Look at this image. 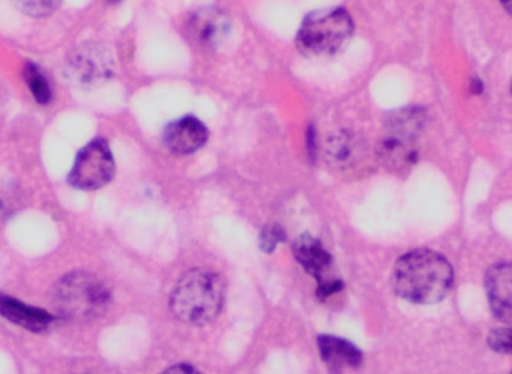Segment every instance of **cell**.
<instances>
[{"label":"cell","mask_w":512,"mask_h":374,"mask_svg":"<svg viewBox=\"0 0 512 374\" xmlns=\"http://www.w3.org/2000/svg\"><path fill=\"white\" fill-rule=\"evenodd\" d=\"M163 374H202L196 368L188 364H178L170 367L169 370L164 371Z\"/></svg>","instance_id":"obj_22"},{"label":"cell","mask_w":512,"mask_h":374,"mask_svg":"<svg viewBox=\"0 0 512 374\" xmlns=\"http://www.w3.org/2000/svg\"><path fill=\"white\" fill-rule=\"evenodd\" d=\"M353 22L344 8L310 14L298 32V46L308 56L337 53L352 37Z\"/></svg>","instance_id":"obj_4"},{"label":"cell","mask_w":512,"mask_h":374,"mask_svg":"<svg viewBox=\"0 0 512 374\" xmlns=\"http://www.w3.org/2000/svg\"><path fill=\"white\" fill-rule=\"evenodd\" d=\"M317 344H319L320 356L332 371L361 367V350L350 341L334 335H319Z\"/></svg>","instance_id":"obj_11"},{"label":"cell","mask_w":512,"mask_h":374,"mask_svg":"<svg viewBox=\"0 0 512 374\" xmlns=\"http://www.w3.org/2000/svg\"><path fill=\"white\" fill-rule=\"evenodd\" d=\"M488 346L499 353H511V329L499 328L493 329L487 338Z\"/></svg>","instance_id":"obj_18"},{"label":"cell","mask_w":512,"mask_h":374,"mask_svg":"<svg viewBox=\"0 0 512 374\" xmlns=\"http://www.w3.org/2000/svg\"><path fill=\"white\" fill-rule=\"evenodd\" d=\"M392 289L415 304H437L454 286V268L445 256L428 248L409 251L395 263Z\"/></svg>","instance_id":"obj_1"},{"label":"cell","mask_w":512,"mask_h":374,"mask_svg":"<svg viewBox=\"0 0 512 374\" xmlns=\"http://www.w3.org/2000/svg\"><path fill=\"white\" fill-rule=\"evenodd\" d=\"M485 289L494 316L502 322H511L512 268L508 262L496 263L488 269L485 275Z\"/></svg>","instance_id":"obj_7"},{"label":"cell","mask_w":512,"mask_h":374,"mask_svg":"<svg viewBox=\"0 0 512 374\" xmlns=\"http://www.w3.org/2000/svg\"><path fill=\"white\" fill-rule=\"evenodd\" d=\"M227 32V20L215 11H202L191 20V35L203 46H217Z\"/></svg>","instance_id":"obj_13"},{"label":"cell","mask_w":512,"mask_h":374,"mask_svg":"<svg viewBox=\"0 0 512 374\" xmlns=\"http://www.w3.org/2000/svg\"><path fill=\"white\" fill-rule=\"evenodd\" d=\"M115 176V160L106 140H92L74 161L70 184L80 190H98L109 184Z\"/></svg>","instance_id":"obj_5"},{"label":"cell","mask_w":512,"mask_h":374,"mask_svg":"<svg viewBox=\"0 0 512 374\" xmlns=\"http://www.w3.org/2000/svg\"><path fill=\"white\" fill-rule=\"evenodd\" d=\"M16 205V194L13 188L0 187V221H4L13 212Z\"/></svg>","instance_id":"obj_19"},{"label":"cell","mask_w":512,"mask_h":374,"mask_svg":"<svg viewBox=\"0 0 512 374\" xmlns=\"http://www.w3.org/2000/svg\"><path fill=\"white\" fill-rule=\"evenodd\" d=\"M112 301L109 287L89 272H71L56 283L53 304L56 310L71 320L95 319Z\"/></svg>","instance_id":"obj_3"},{"label":"cell","mask_w":512,"mask_h":374,"mask_svg":"<svg viewBox=\"0 0 512 374\" xmlns=\"http://www.w3.org/2000/svg\"><path fill=\"white\" fill-rule=\"evenodd\" d=\"M112 74V56L97 44H83L68 61V76L85 88L107 82Z\"/></svg>","instance_id":"obj_6"},{"label":"cell","mask_w":512,"mask_h":374,"mask_svg":"<svg viewBox=\"0 0 512 374\" xmlns=\"http://www.w3.org/2000/svg\"><path fill=\"white\" fill-rule=\"evenodd\" d=\"M391 136L415 140L424 124V115L418 109H409L391 119Z\"/></svg>","instance_id":"obj_15"},{"label":"cell","mask_w":512,"mask_h":374,"mask_svg":"<svg viewBox=\"0 0 512 374\" xmlns=\"http://www.w3.org/2000/svg\"><path fill=\"white\" fill-rule=\"evenodd\" d=\"M293 254L295 259L301 263L302 268L313 275L319 284L328 283V281L337 280V277H332V256L325 250L322 242L317 241L314 236L305 235L299 236L293 242Z\"/></svg>","instance_id":"obj_8"},{"label":"cell","mask_w":512,"mask_h":374,"mask_svg":"<svg viewBox=\"0 0 512 374\" xmlns=\"http://www.w3.org/2000/svg\"><path fill=\"white\" fill-rule=\"evenodd\" d=\"M226 298V284L215 272L193 269L176 284L170 308L181 322L202 326L220 314Z\"/></svg>","instance_id":"obj_2"},{"label":"cell","mask_w":512,"mask_h":374,"mask_svg":"<svg viewBox=\"0 0 512 374\" xmlns=\"http://www.w3.org/2000/svg\"><path fill=\"white\" fill-rule=\"evenodd\" d=\"M355 151H358L355 139L352 134L341 131L329 137L325 146L326 158L335 166H344L355 158Z\"/></svg>","instance_id":"obj_14"},{"label":"cell","mask_w":512,"mask_h":374,"mask_svg":"<svg viewBox=\"0 0 512 374\" xmlns=\"http://www.w3.org/2000/svg\"><path fill=\"white\" fill-rule=\"evenodd\" d=\"M26 80H28L29 89L35 100L40 104H47L52 100V88H50L49 80L44 76L43 71L37 65L29 64L25 68Z\"/></svg>","instance_id":"obj_16"},{"label":"cell","mask_w":512,"mask_h":374,"mask_svg":"<svg viewBox=\"0 0 512 374\" xmlns=\"http://www.w3.org/2000/svg\"><path fill=\"white\" fill-rule=\"evenodd\" d=\"M17 5L25 8V10H31L29 13L34 14V16H46V14L52 13L53 8L58 7L56 2H20Z\"/></svg>","instance_id":"obj_20"},{"label":"cell","mask_w":512,"mask_h":374,"mask_svg":"<svg viewBox=\"0 0 512 374\" xmlns=\"http://www.w3.org/2000/svg\"><path fill=\"white\" fill-rule=\"evenodd\" d=\"M286 239V232L280 224H268L260 233L259 244L265 253H272L280 242Z\"/></svg>","instance_id":"obj_17"},{"label":"cell","mask_w":512,"mask_h":374,"mask_svg":"<svg viewBox=\"0 0 512 374\" xmlns=\"http://www.w3.org/2000/svg\"><path fill=\"white\" fill-rule=\"evenodd\" d=\"M377 158L388 169L403 172L418 163V149L413 140L388 136L377 145Z\"/></svg>","instance_id":"obj_12"},{"label":"cell","mask_w":512,"mask_h":374,"mask_svg":"<svg viewBox=\"0 0 512 374\" xmlns=\"http://www.w3.org/2000/svg\"><path fill=\"white\" fill-rule=\"evenodd\" d=\"M208 140V128L194 116L172 122L164 130V143L175 154H191Z\"/></svg>","instance_id":"obj_9"},{"label":"cell","mask_w":512,"mask_h":374,"mask_svg":"<svg viewBox=\"0 0 512 374\" xmlns=\"http://www.w3.org/2000/svg\"><path fill=\"white\" fill-rule=\"evenodd\" d=\"M343 287L344 283L340 280V278H337V280L328 281V283L319 284V287H317V296H319V299L329 298V296L335 295V293L343 290Z\"/></svg>","instance_id":"obj_21"},{"label":"cell","mask_w":512,"mask_h":374,"mask_svg":"<svg viewBox=\"0 0 512 374\" xmlns=\"http://www.w3.org/2000/svg\"><path fill=\"white\" fill-rule=\"evenodd\" d=\"M0 316L29 331H46L53 322V316L43 308L23 304L19 299L0 293Z\"/></svg>","instance_id":"obj_10"}]
</instances>
